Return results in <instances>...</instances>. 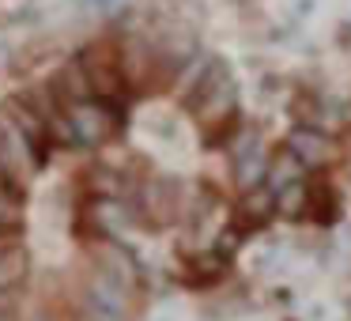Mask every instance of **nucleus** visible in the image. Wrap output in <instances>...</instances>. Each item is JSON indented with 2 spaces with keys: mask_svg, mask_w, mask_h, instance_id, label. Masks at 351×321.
<instances>
[{
  "mask_svg": "<svg viewBox=\"0 0 351 321\" xmlns=\"http://www.w3.org/2000/svg\"><path fill=\"white\" fill-rule=\"evenodd\" d=\"M189 106H193V114H197V121L204 125V129H219L230 117V110H234V84H230L223 64H212V69L197 80V87H193V95H189Z\"/></svg>",
  "mask_w": 351,
  "mask_h": 321,
  "instance_id": "obj_1",
  "label": "nucleus"
},
{
  "mask_svg": "<svg viewBox=\"0 0 351 321\" xmlns=\"http://www.w3.org/2000/svg\"><path fill=\"white\" fill-rule=\"evenodd\" d=\"M69 132L80 144H102L114 132V114L102 102H76L69 110Z\"/></svg>",
  "mask_w": 351,
  "mask_h": 321,
  "instance_id": "obj_2",
  "label": "nucleus"
},
{
  "mask_svg": "<svg viewBox=\"0 0 351 321\" xmlns=\"http://www.w3.org/2000/svg\"><path fill=\"white\" fill-rule=\"evenodd\" d=\"M287 152L295 155L302 167H321V163L332 155V147H328V140L321 136V132H313V129H298L295 136H291V144H287Z\"/></svg>",
  "mask_w": 351,
  "mask_h": 321,
  "instance_id": "obj_3",
  "label": "nucleus"
},
{
  "mask_svg": "<svg viewBox=\"0 0 351 321\" xmlns=\"http://www.w3.org/2000/svg\"><path fill=\"white\" fill-rule=\"evenodd\" d=\"M276 212V193L272 189H250L242 200V223H265Z\"/></svg>",
  "mask_w": 351,
  "mask_h": 321,
  "instance_id": "obj_4",
  "label": "nucleus"
},
{
  "mask_svg": "<svg viewBox=\"0 0 351 321\" xmlns=\"http://www.w3.org/2000/svg\"><path fill=\"white\" fill-rule=\"evenodd\" d=\"M27 276V257L19 250H4L0 253V287H12Z\"/></svg>",
  "mask_w": 351,
  "mask_h": 321,
  "instance_id": "obj_5",
  "label": "nucleus"
},
{
  "mask_svg": "<svg viewBox=\"0 0 351 321\" xmlns=\"http://www.w3.org/2000/svg\"><path fill=\"white\" fill-rule=\"evenodd\" d=\"M306 200H310V193H306L302 182H295V185H287V189L276 193V208H280V212H287V215H302Z\"/></svg>",
  "mask_w": 351,
  "mask_h": 321,
  "instance_id": "obj_6",
  "label": "nucleus"
},
{
  "mask_svg": "<svg viewBox=\"0 0 351 321\" xmlns=\"http://www.w3.org/2000/svg\"><path fill=\"white\" fill-rule=\"evenodd\" d=\"M8 215H16V193L8 189L4 170H0V219H8Z\"/></svg>",
  "mask_w": 351,
  "mask_h": 321,
  "instance_id": "obj_7",
  "label": "nucleus"
}]
</instances>
